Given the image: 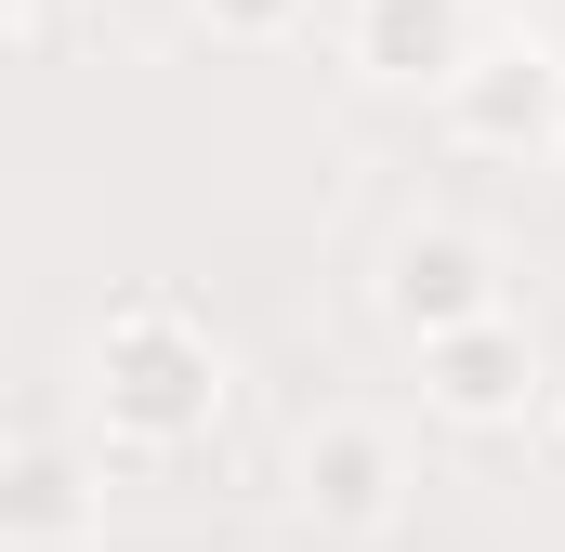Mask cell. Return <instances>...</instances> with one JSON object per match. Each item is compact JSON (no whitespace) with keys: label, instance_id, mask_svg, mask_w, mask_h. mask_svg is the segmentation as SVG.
<instances>
[{"label":"cell","instance_id":"1","mask_svg":"<svg viewBox=\"0 0 565 552\" xmlns=\"http://www.w3.org/2000/svg\"><path fill=\"white\" fill-rule=\"evenodd\" d=\"M93 421L119 447H198L224 421V342L171 302V289H132L106 329H93Z\"/></svg>","mask_w":565,"mask_h":552},{"label":"cell","instance_id":"2","mask_svg":"<svg viewBox=\"0 0 565 552\" xmlns=\"http://www.w3.org/2000/svg\"><path fill=\"white\" fill-rule=\"evenodd\" d=\"M447 132L487 145V158H553L565 145V53L553 40H487L447 79Z\"/></svg>","mask_w":565,"mask_h":552},{"label":"cell","instance_id":"3","mask_svg":"<svg viewBox=\"0 0 565 552\" xmlns=\"http://www.w3.org/2000/svg\"><path fill=\"white\" fill-rule=\"evenodd\" d=\"M289 500H302V527H329V540H382V527L408 513V447H395L382 421H316L302 460H289Z\"/></svg>","mask_w":565,"mask_h":552},{"label":"cell","instance_id":"4","mask_svg":"<svg viewBox=\"0 0 565 552\" xmlns=\"http://www.w3.org/2000/svg\"><path fill=\"white\" fill-rule=\"evenodd\" d=\"M473 53H487V13L473 0H355L342 13V66L382 79V93H447Z\"/></svg>","mask_w":565,"mask_h":552},{"label":"cell","instance_id":"5","mask_svg":"<svg viewBox=\"0 0 565 552\" xmlns=\"http://www.w3.org/2000/svg\"><path fill=\"white\" fill-rule=\"evenodd\" d=\"M382 316H395L408 342H447V329L500 316V264H487V237H460V224L395 237V264H382Z\"/></svg>","mask_w":565,"mask_h":552},{"label":"cell","instance_id":"6","mask_svg":"<svg viewBox=\"0 0 565 552\" xmlns=\"http://www.w3.org/2000/svg\"><path fill=\"white\" fill-rule=\"evenodd\" d=\"M422 395L447 421H526V395H540V342H526V316H473V329L422 342Z\"/></svg>","mask_w":565,"mask_h":552},{"label":"cell","instance_id":"7","mask_svg":"<svg viewBox=\"0 0 565 552\" xmlns=\"http://www.w3.org/2000/svg\"><path fill=\"white\" fill-rule=\"evenodd\" d=\"M0 527H13V540H79V527H93L79 460H66V447H13V474H0Z\"/></svg>","mask_w":565,"mask_h":552},{"label":"cell","instance_id":"8","mask_svg":"<svg viewBox=\"0 0 565 552\" xmlns=\"http://www.w3.org/2000/svg\"><path fill=\"white\" fill-rule=\"evenodd\" d=\"M198 13H211V40H289L316 0H198Z\"/></svg>","mask_w":565,"mask_h":552}]
</instances>
